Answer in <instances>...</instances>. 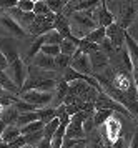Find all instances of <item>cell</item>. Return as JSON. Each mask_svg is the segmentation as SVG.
Returning a JSON list of instances; mask_svg holds the SVG:
<instances>
[{
	"mask_svg": "<svg viewBox=\"0 0 138 148\" xmlns=\"http://www.w3.org/2000/svg\"><path fill=\"white\" fill-rule=\"evenodd\" d=\"M93 12H73L72 18H70V32L73 37L83 40L92 30L98 27L93 17Z\"/></svg>",
	"mask_w": 138,
	"mask_h": 148,
	"instance_id": "obj_1",
	"label": "cell"
},
{
	"mask_svg": "<svg viewBox=\"0 0 138 148\" xmlns=\"http://www.w3.org/2000/svg\"><path fill=\"white\" fill-rule=\"evenodd\" d=\"M120 132H122V123L115 116H112L105 125H102V130H100V141H102V145L106 148H112L113 143L120 138Z\"/></svg>",
	"mask_w": 138,
	"mask_h": 148,
	"instance_id": "obj_2",
	"label": "cell"
},
{
	"mask_svg": "<svg viewBox=\"0 0 138 148\" xmlns=\"http://www.w3.org/2000/svg\"><path fill=\"white\" fill-rule=\"evenodd\" d=\"M93 113H87V112H80V113L70 116V123L67 127L65 132V140H83L87 135L83 130V121Z\"/></svg>",
	"mask_w": 138,
	"mask_h": 148,
	"instance_id": "obj_3",
	"label": "cell"
},
{
	"mask_svg": "<svg viewBox=\"0 0 138 148\" xmlns=\"http://www.w3.org/2000/svg\"><path fill=\"white\" fill-rule=\"evenodd\" d=\"M3 72H5L7 77L20 88V92H22V88H23V85H25V82H27V77H28V65H27L22 58H19L17 62L10 63Z\"/></svg>",
	"mask_w": 138,
	"mask_h": 148,
	"instance_id": "obj_4",
	"label": "cell"
},
{
	"mask_svg": "<svg viewBox=\"0 0 138 148\" xmlns=\"http://www.w3.org/2000/svg\"><path fill=\"white\" fill-rule=\"evenodd\" d=\"M19 97L23 101H28L30 105L37 107V110H40V108H45V107H50V103L53 101V93H52V92L28 90V92H22Z\"/></svg>",
	"mask_w": 138,
	"mask_h": 148,
	"instance_id": "obj_5",
	"label": "cell"
},
{
	"mask_svg": "<svg viewBox=\"0 0 138 148\" xmlns=\"http://www.w3.org/2000/svg\"><path fill=\"white\" fill-rule=\"evenodd\" d=\"M55 18H57V15L55 14H50V15H37L35 17V22H33L32 28L28 30V34L32 35H38V37H42V35H45L48 30H52V28H55Z\"/></svg>",
	"mask_w": 138,
	"mask_h": 148,
	"instance_id": "obj_6",
	"label": "cell"
},
{
	"mask_svg": "<svg viewBox=\"0 0 138 148\" xmlns=\"http://www.w3.org/2000/svg\"><path fill=\"white\" fill-rule=\"evenodd\" d=\"M5 14L8 15V17H12L13 20L17 22L27 34H28V30L32 28L33 22H35V17H37L33 12H23V10H20L19 7H13V8H10V10H7Z\"/></svg>",
	"mask_w": 138,
	"mask_h": 148,
	"instance_id": "obj_7",
	"label": "cell"
},
{
	"mask_svg": "<svg viewBox=\"0 0 138 148\" xmlns=\"http://www.w3.org/2000/svg\"><path fill=\"white\" fill-rule=\"evenodd\" d=\"M70 67H72L75 72H78V73H82V75H92L93 73L90 55L83 53V52H80V50H77V53L72 57Z\"/></svg>",
	"mask_w": 138,
	"mask_h": 148,
	"instance_id": "obj_8",
	"label": "cell"
},
{
	"mask_svg": "<svg viewBox=\"0 0 138 148\" xmlns=\"http://www.w3.org/2000/svg\"><path fill=\"white\" fill-rule=\"evenodd\" d=\"M0 28H2L3 32H7L8 35L15 37V38H25V37H27L25 30L20 27L19 23L12 18V17H8L7 14L0 15Z\"/></svg>",
	"mask_w": 138,
	"mask_h": 148,
	"instance_id": "obj_9",
	"label": "cell"
},
{
	"mask_svg": "<svg viewBox=\"0 0 138 148\" xmlns=\"http://www.w3.org/2000/svg\"><path fill=\"white\" fill-rule=\"evenodd\" d=\"M125 34L126 32L120 27L118 23H112L110 27H106V38L112 40L117 52L122 50V48H125Z\"/></svg>",
	"mask_w": 138,
	"mask_h": 148,
	"instance_id": "obj_10",
	"label": "cell"
},
{
	"mask_svg": "<svg viewBox=\"0 0 138 148\" xmlns=\"http://www.w3.org/2000/svg\"><path fill=\"white\" fill-rule=\"evenodd\" d=\"M0 52L3 53L5 60L8 62V65L13 63V62H17L20 58L17 43H15L12 38H0Z\"/></svg>",
	"mask_w": 138,
	"mask_h": 148,
	"instance_id": "obj_11",
	"label": "cell"
},
{
	"mask_svg": "<svg viewBox=\"0 0 138 148\" xmlns=\"http://www.w3.org/2000/svg\"><path fill=\"white\" fill-rule=\"evenodd\" d=\"M93 17H95V22H97V25L98 27H110L112 23H115V17H113V14L106 8V3L105 2H102L100 3V7L93 12Z\"/></svg>",
	"mask_w": 138,
	"mask_h": 148,
	"instance_id": "obj_12",
	"label": "cell"
},
{
	"mask_svg": "<svg viewBox=\"0 0 138 148\" xmlns=\"http://www.w3.org/2000/svg\"><path fill=\"white\" fill-rule=\"evenodd\" d=\"M32 63L35 67L42 68V70H48V72H55L57 70V67H55V58L45 55L43 52H40V53L35 55L32 58Z\"/></svg>",
	"mask_w": 138,
	"mask_h": 148,
	"instance_id": "obj_13",
	"label": "cell"
},
{
	"mask_svg": "<svg viewBox=\"0 0 138 148\" xmlns=\"http://www.w3.org/2000/svg\"><path fill=\"white\" fill-rule=\"evenodd\" d=\"M78 45H80V38L70 35L68 38H63V40H62V43H60V50H62V53L63 55L73 57V55L77 53V50H78Z\"/></svg>",
	"mask_w": 138,
	"mask_h": 148,
	"instance_id": "obj_14",
	"label": "cell"
},
{
	"mask_svg": "<svg viewBox=\"0 0 138 148\" xmlns=\"http://www.w3.org/2000/svg\"><path fill=\"white\" fill-rule=\"evenodd\" d=\"M90 62H92V68L93 72H102L103 68H106L108 65V55L103 53L102 50H97L90 55Z\"/></svg>",
	"mask_w": 138,
	"mask_h": 148,
	"instance_id": "obj_15",
	"label": "cell"
},
{
	"mask_svg": "<svg viewBox=\"0 0 138 148\" xmlns=\"http://www.w3.org/2000/svg\"><path fill=\"white\" fill-rule=\"evenodd\" d=\"M133 17H135V8H133L132 3H126L123 8H120V27L125 30L130 23H132Z\"/></svg>",
	"mask_w": 138,
	"mask_h": 148,
	"instance_id": "obj_16",
	"label": "cell"
},
{
	"mask_svg": "<svg viewBox=\"0 0 138 148\" xmlns=\"http://www.w3.org/2000/svg\"><path fill=\"white\" fill-rule=\"evenodd\" d=\"M55 30H58L63 38H68L72 35V32H70V20H67L63 15H57V18H55Z\"/></svg>",
	"mask_w": 138,
	"mask_h": 148,
	"instance_id": "obj_17",
	"label": "cell"
},
{
	"mask_svg": "<svg viewBox=\"0 0 138 148\" xmlns=\"http://www.w3.org/2000/svg\"><path fill=\"white\" fill-rule=\"evenodd\" d=\"M0 88L8 92V93H12V95H20V88L7 77L5 72H0Z\"/></svg>",
	"mask_w": 138,
	"mask_h": 148,
	"instance_id": "obj_18",
	"label": "cell"
},
{
	"mask_svg": "<svg viewBox=\"0 0 138 148\" xmlns=\"http://www.w3.org/2000/svg\"><path fill=\"white\" fill-rule=\"evenodd\" d=\"M113 116V110H108V108H102V110H97L93 113V120H95V127H102L105 125L106 121Z\"/></svg>",
	"mask_w": 138,
	"mask_h": 148,
	"instance_id": "obj_19",
	"label": "cell"
},
{
	"mask_svg": "<svg viewBox=\"0 0 138 148\" xmlns=\"http://www.w3.org/2000/svg\"><path fill=\"white\" fill-rule=\"evenodd\" d=\"M88 42H92V43H97V45H102L103 40L106 38V28L103 27H97L95 30H92L90 34L85 37Z\"/></svg>",
	"mask_w": 138,
	"mask_h": 148,
	"instance_id": "obj_20",
	"label": "cell"
},
{
	"mask_svg": "<svg viewBox=\"0 0 138 148\" xmlns=\"http://www.w3.org/2000/svg\"><path fill=\"white\" fill-rule=\"evenodd\" d=\"M20 128L17 127V125H7L5 132H3V135H2V138L0 140L5 141V143H12L13 140H17L20 136Z\"/></svg>",
	"mask_w": 138,
	"mask_h": 148,
	"instance_id": "obj_21",
	"label": "cell"
},
{
	"mask_svg": "<svg viewBox=\"0 0 138 148\" xmlns=\"http://www.w3.org/2000/svg\"><path fill=\"white\" fill-rule=\"evenodd\" d=\"M37 112H38V120L42 121L43 125L50 123L53 118H57V110H55V108H52V107L40 108V110H37Z\"/></svg>",
	"mask_w": 138,
	"mask_h": 148,
	"instance_id": "obj_22",
	"label": "cell"
},
{
	"mask_svg": "<svg viewBox=\"0 0 138 148\" xmlns=\"http://www.w3.org/2000/svg\"><path fill=\"white\" fill-rule=\"evenodd\" d=\"M38 120V112H28V113H22L17 118V121H15V125L19 128L25 127V125H28V123H32V121H37Z\"/></svg>",
	"mask_w": 138,
	"mask_h": 148,
	"instance_id": "obj_23",
	"label": "cell"
},
{
	"mask_svg": "<svg viewBox=\"0 0 138 148\" xmlns=\"http://www.w3.org/2000/svg\"><path fill=\"white\" fill-rule=\"evenodd\" d=\"M43 38H45V45H60L62 40H63V37L60 35V32L55 30V28L48 30V32L43 35Z\"/></svg>",
	"mask_w": 138,
	"mask_h": 148,
	"instance_id": "obj_24",
	"label": "cell"
},
{
	"mask_svg": "<svg viewBox=\"0 0 138 148\" xmlns=\"http://www.w3.org/2000/svg\"><path fill=\"white\" fill-rule=\"evenodd\" d=\"M43 45H45V38H43V35H42V37H37V38L33 40V43L30 45L28 52H27V58H33L37 53H40Z\"/></svg>",
	"mask_w": 138,
	"mask_h": 148,
	"instance_id": "obj_25",
	"label": "cell"
},
{
	"mask_svg": "<svg viewBox=\"0 0 138 148\" xmlns=\"http://www.w3.org/2000/svg\"><path fill=\"white\" fill-rule=\"evenodd\" d=\"M45 128V125L42 123L40 120H37V121H32V123H28V125H25V127H22L20 128V133L23 135H30V133H37V132H42Z\"/></svg>",
	"mask_w": 138,
	"mask_h": 148,
	"instance_id": "obj_26",
	"label": "cell"
},
{
	"mask_svg": "<svg viewBox=\"0 0 138 148\" xmlns=\"http://www.w3.org/2000/svg\"><path fill=\"white\" fill-rule=\"evenodd\" d=\"M13 107H15V110H17L20 115H22V113H28V112H37V107L30 105L28 101H23L20 97H19V100L13 103Z\"/></svg>",
	"mask_w": 138,
	"mask_h": 148,
	"instance_id": "obj_27",
	"label": "cell"
},
{
	"mask_svg": "<svg viewBox=\"0 0 138 148\" xmlns=\"http://www.w3.org/2000/svg\"><path fill=\"white\" fill-rule=\"evenodd\" d=\"M78 50H80V52H83V53H87V55H92L93 52L100 50V45H97V43H92V42H88L87 38H83V40H80Z\"/></svg>",
	"mask_w": 138,
	"mask_h": 148,
	"instance_id": "obj_28",
	"label": "cell"
},
{
	"mask_svg": "<svg viewBox=\"0 0 138 148\" xmlns=\"http://www.w3.org/2000/svg\"><path fill=\"white\" fill-rule=\"evenodd\" d=\"M60 127V118H53L50 123H47L45 128H43V135H45V138H50L52 140V136L55 135L57 132V128Z\"/></svg>",
	"mask_w": 138,
	"mask_h": 148,
	"instance_id": "obj_29",
	"label": "cell"
},
{
	"mask_svg": "<svg viewBox=\"0 0 138 148\" xmlns=\"http://www.w3.org/2000/svg\"><path fill=\"white\" fill-rule=\"evenodd\" d=\"M45 3L48 5L50 12L55 15H62V10L65 7V2L63 0H45Z\"/></svg>",
	"mask_w": 138,
	"mask_h": 148,
	"instance_id": "obj_30",
	"label": "cell"
},
{
	"mask_svg": "<svg viewBox=\"0 0 138 148\" xmlns=\"http://www.w3.org/2000/svg\"><path fill=\"white\" fill-rule=\"evenodd\" d=\"M45 138L43 135V130L42 132H37V133H30V135H25V140H27V145L28 147H37L40 141Z\"/></svg>",
	"mask_w": 138,
	"mask_h": 148,
	"instance_id": "obj_31",
	"label": "cell"
},
{
	"mask_svg": "<svg viewBox=\"0 0 138 148\" xmlns=\"http://www.w3.org/2000/svg\"><path fill=\"white\" fill-rule=\"evenodd\" d=\"M70 62H72V57L60 53L58 57H55V67H57V70H65L70 67Z\"/></svg>",
	"mask_w": 138,
	"mask_h": 148,
	"instance_id": "obj_32",
	"label": "cell"
},
{
	"mask_svg": "<svg viewBox=\"0 0 138 148\" xmlns=\"http://www.w3.org/2000/svg\"><path fill=\"white\" fill-rule=\"evenodd\" d=\"M33 14L35 15H50V8L48 5L45 3V0H38V2H35V8H33Z\"/></svg>",
	"mask_w": 138,
	"mask_h": 148,
	"instance_id": "obj_33",
	"label": "cell"
},
{
	"mask_svg": "<svg viewBox=\"0 0 138 148\" xmlns=\"http://www.w3.org/2000/svg\"><path fill=\"white\" fill-rule=\"evenodd\" d=\"M42 52L45 55H48V57H52V58H55V57H58V55L62 53L60 45H43V47H42Z\"/></svg>",
	"mask_w": 138,
	"mask_h": 148,
	"instance_id": "obj_34",
	"label": "cell"
},
{
	"mask_svg": "<svg viewBox=\"0 0 138 148\" xmlns=\"http://www.w3.org/2000/svg\"><path fill=\"white\" fill-rule=\"evenodd\" d=\"M83 130H85L87 136H90V135L95 132V120H93V115H90V116L83 121Z\"/></svg>",
	"mask_w": 138,
	"mask_h": 148,
	"instance_id": "obj_35",
	"label": "cell"
},
{
	"mask_svg": "<svg viewBox=\"0 0 138 148\" xmlns=\"http://www.w3.org/2000/svg\"><path fill=\"white\" fill-rule=\"evenodd\" d=\"M17 7H19L20 10H23V12H33L35 2H32V0H19Z\"/></svg>",
	"mask_w": 138,
	"mask_h": 148,
	"instance_id": "obj_36",
	"label": "cell"
},
{
	"mask_svg": "<svg viewBox=\"0 0 138 148\" xmlns=\"http://www.w3.org/2000/svg\"><path fill=\"white\" fill-rule=\"evenodd\" d=\"M100 50H102L103 53H106V55H112V53H113V50H115V47H113L112 40H110V38H105V40H103V43L100 45Z\"/></svg>",
	"mask_w": 138,
	"mask_h": 148,
	"instance_id": "obj_37",
	"label": "cell"
},
{
	"mask_svg": "<svg viewBox=\"0 0 138 148\" xmlns=\"http://www.w3.org/2000/svg\"><path fill=\"white\" fill-rule=\"evenodd\" d=\"M17 3H19V0H0V10H10V8L17 7Z\"/></svg>",
	"mask_w": 138,
	"mask_h": 148,
	"instance_id": "obj_38",
	"label": "cell"
},
{
	"mask_svg": "<svg viewBox=\"0 0 138 148\" xmlns=\"http://www.w3.org/2000/svg\"><path fill=\"white\" fill-rule=\"evenodd\" d=\"M25 145H27V140H25L23 135H20L17 140H13L12 143H8V147L10 148H22V147H25Z\"/></svg>",
	"mask_w": 138,
	"mask_h": 148,
	"instance_id": "obj_39",
	"label": "cell"
},
{
	"mask_svg": "<svg viewBox=\"0 0 138 148\" xmlns=\"http://www.w3.org/2000/svg\"><path fill=\"white\" fill-rule=\"evenodd\" d=\"M112 148H130V147H128V141H126L125 138H122V136H120L118 140L113 143Z\"/></svg>",
	"mask_w": 138,
	"mask_h": 148,
	"instance_id": "obj_40",
	"label": "cell"
},
{
	"mask_svg": "<svg viewBox=\"0 0 138 148\" xmlns=\"http://www.w3.org/2000/svg\"><path fill=\"white\" fill-rule=\"evenodd\" d=\"M37 148H53L52 147V140H50V138H43V140L37 145Z\"/></svg>",
	"mask_w": 138,
	"mask_h": 148,
	"instance_id": "obj_41",
	"label": "cell"
},
{
	"mask_svg": "<svg viewBox=\"0 0 138 148\" xmlns=\"http://www.w3.org/2000/svg\"><path fill=\"white\" fill-rule=\"evenodd\" d=\"M130 148H138V130L133 133L132 140H130Z\"/></svg>",
	"mask_w": 138,
	"mask_h": 148,
	"instance_id": "obj_42",
	"label": "cell"
},
{
	"mask_svg": "<svg viewBox=\"0 0 138 148\" xmlns=\"http://www.w3.org/2000/svg\"><path fill=\"white\" fill-rule=\"evenodd\" d=\"M8 67V62L5 60V57H3V53L0 52V72H3L5 68Z\"/></svg>",
	"mask_w": 138,
	"mask_h": 148,
	"instance_id": "obj_43",
	"label": "cell"
},
{
	"mask_svg": "<svg viewBox=\"0 0 138 148\" xmlns=\"http://www.w3.org/2000/svg\"><path fill=\"white\" fill-rule=\"evenodd\" d=\"M73 148H88V143H87V140L83 138V140H80L78 143H77V145L73 147Z\"/></svg>",
	"mask_w": 138,
	"mask_h": 148,
	"instance_id": "obj_44",
	"label": "cell"
},
{
	"mask_svg": "<svg viewBox=\"0 0 138 148\" xmlns=\"http://www.w3.org/2000/svg\"><path fill=\"white\" fill-rule=\"evenodd\" d=\"M5 128H7V123L0 118V138H2V135H3V132H5Z\"/></svg>",
	"mask_w": 138,
	"mask_h": 148,
	"instance_id": "obj_45",
	"label": "cell"
},
{
	"mask_svg": "<svg viewBox=\"0 0 138 148\" xmlns=\"http://www.w3.org/2000/svg\"><path fill=\"white\" fill-rule=\"evenodd\" d=\"M0 148H10V147H8V143H5V141L0 140Z\"/></svg>",
	"mask_w": 138,
	"mask_h": 148,
	"instance_id": "obj_46",
	"label": "cell"
},
{
	"mask_svg": "<svg viewBox=\"0 0 138 148\" xmlns=\"http://www.w3.org/2000/svg\"><path fill=\"white\" fill-rule=\"evenodd\" d=\"M22 148H32V147H28V145H25V147H22Z\"/></svg>",
	"mask_w": 138,
	"mask_h": 148,
	"instance_id": "obj_47",
	"label": "cell"
},
{
	"mask_svg": "<svg viewBox=\"0 0 138 148\" xmlns=\"http://www.w3.org/2000/svg\"><path fill=\"white\" fill-rule=\"evenodd\" d=\"M32 2H38V0H32Z\"/></svg>",
	"mask_w": 138,
	"mask_h": 148,
	"instance_id": "obj_48",
	"label": "cell"
},
{
	"mask_svg": "<svg viewBox=\"0 0 138 148\" xmlns=\"http://www.w3.org/2000/svg\"><path fill=\"white\" fill-rule=\"evenodd\" d=\"M32 148H37V147H32Z\"/></svg>",
	"mask_w": 138,
	"mask_h": 148,
	"instance_id": "obj_49",
	"label": "cell"
},
{
	"mask_svg": "<svg viewBox=\"0 0 138 148\" xmlns=\"http://www.w3.org/2000/svg\"><path fill=\"white\" fill-rule=\"evenodd\" d=\"M0 12H2V10H0Z\"/></svg>",
	"mask_w": 138,
	"mask_h": 148,
	"instance_id": "obj_50",
	"label": "cell"
}]
</instances>
